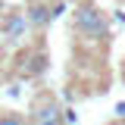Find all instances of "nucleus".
<instances>
[{
  "mask_svg": "<svg viewBox=\"0 0 125 125\" xmlns=\"http://www.w3.org/2000/svg\"><path fill=\"white\" fill-rule=\"evenodd\" d=\"M72 28L91 41H103L109 38V16L94 3H78L72 13Z\"/></svg>",
  "mask_w": 125,
  "mask_h": 125,
  "instance_id": "1",
  "label": "nucleus"
},
{
  "mask_svg": "<svg viewBox=\"0 0 125 125\" xmlns=\"http://www.w3.org/2000/svg\"><path fill=\"white\" fill-rule=\"evenodd\" d=\"M28 119H31V125H60V103H56L50 94H41V97L31 103Z\"/></svg>",
  "mask_w": 125,
  "mask_h": 125,
  "instance_id": "2",
  "label": "nucleus"
},
{
  "mask_svg": "<svg viewBox=\"0 0 125 125\" xmlns=\"http://www.w3.org/2000/svg\"><path fill=\"white\" fill-rule=\"evenodd\" d=\"M22 16H25V25H31V28H47V25H50V3L31 0Z\"/></svg>",
  "mask_w": 125,
  "mask_h": 125,
  "instance_id": "3",
  "label": "nucleus"
},
{
  "mask_svg": "<svg viewBox=\"0 0 125 125\" xmlns=\"http://www.w3.org/2000/svg\"><path fill=\"white\" fill-rule=\"evenodd\" d=\"M0 28H3V34H6V41H19L28 25H25V16H22V13H3Z\"/></svg>",
  "mask_w": 125,
  "mask_h": 125,
  "instance_id": "4",
  "label": "nucleus"
},
{
  "mask_svg": "<svg viewBox=\"0 0 125 125\" xmlns=\"http://www.w3.org/2000/svg\"><path fill=\"white\" fill-rule=\"evenodd\" d=\"M47 62H50V56H47L44 50H38V53H25V66H22V75L25 78H38L47 72Z\"/></svg>",
  "mask_w": 125,
  "mask_h": 125,
  "instance_id": "5",
  "label": "nucleus"
},
{
  "mask_svg": "<svg viewBox=\"0 0 125 125\" xmlns=\"http://www.w3.org/2000/svg\"><path fill=\"white\" fill-rule=\"evenodd\" d=\"M0 125H25V119H22L19 113H3V116H0Z\"/></svg>",
  "mask_w": 125,
  "mask_h": 125,
  "instance_id": "6",
  "label": "nucleus"
},
{
  "mask_svg": "<svg viewBox=\"0 0 125 125\" xmlns=\"http://www.w3.org/2000/svg\"><path fill=\"white\" fill-rule=\"evenodd\" d=\"M62 13H66V3H62V0H56V3L50 6V22H53V19H60Z\"/></svg>",
  "mask_w": 125,
  "mask_h": 125,
  "instance_id": "7",
  "label": "nucleus"
},
{
  "mask_svg": "<svg viewBox=\"0 0 125 125\" xmlns=\"http://www.w3.org/2000/svg\"><path fill=\"white\" fill-rule=\"evenodd\" d=\"M113 113H116V119H119V122H125V100H122V103H116Z\"/></svg>",
  "mask_w": 125,
  "mask_h": 125,
  "instance_id": "8",
  "label": "nucleus"
},
{
  "mask_svg": "<svg viewBox=\"0 0 125 125\" xmlns=\"http://www.w3.org/2000/svg\"><path fill=\"white\" fill-rule=\"evenodd\" d=\"M116 22H122V25H125V10H122V6L116 10Z\"/></svg>",
  "mask_w": 125,
  "mask_h": 125,
  "instance_id": "9",
  "label": "nucleus"
},
{
  "mask_svg": "<svg viewBox=\"0 0 125 125\" xmlns=\"http://www.w3.org/2000/svg\"><path fill=\"white\" fill-rule=\"evenodd\" d=\"M3 13H6V6H3V0H0V19H3Z\"/></svg>",
  "mask_w": 125,
  "mask_h": 125,
  "instance_id": "10",
  "label": "nucleus"
},
{
  "mask_svg": "<svg viewBox=\"0 0 125 125\" xmlns=\"http://www.w3.org/2000/svg\"><path fill=\"white\" fill-rule=\"evenodd\" d=\"M122 75H125V62H122Z\"/></svg>",
  "mask_w": 125,
  "mask_h": 125,
  "instance_id": "11",
  "label": "nucleus"
},
{
  "mask_svg": "<svg viewBox=\"0 0 125 125\" xmlns=\"http://www.w3.org/2000/svg\"><path fill=\"white\" fill-rule=\"evenodd\" d=\"M119 125H122V122H119Z\"/></svg>",
  "mask_w": 125,
  "mask_h": 125,
  "instance_id": "12",
  "label": "nucleus"
}]
</instances>
